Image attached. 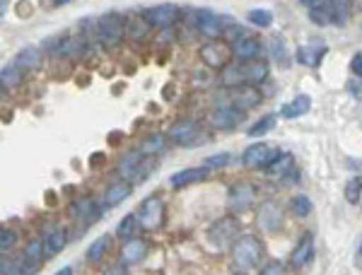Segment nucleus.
<instances>
[{"instance_id": "f257e3e1", "label": "nucleus", "mask_w": 362, "mask_h": 275, "mask_svg": "<svg viewBox=\"0 0 362 275\" xmlns=\"http://www.w3.org/2000/svg\"><path fill=\"white\" fill-rule=\"evenodd\" d=\"M268 78V63L266 61H237L230 63L223 70V85L225 87H244V85H261Z\"/></svg>"}, {"instance_id": "f03ea898", "label": "nucleus", "mask_w": 362, "mask_h": 275, "mask_svg": "<svg viewBox=\"0 0 362 275\" xmlns=\"http://www.w3.org/2000/svg\"><path fill=\"white\" fill-rule=\"evenodd\" d=\"M261 259H264V244L254 234H242L235 247H232V266L242 275L256 271Z\"/></svg>"}, {"instance_id": "7ed1b4c3", "label": "nucleus", "mask_w": 362, "mask_h": 275, "mask_svg": "<svg viewBox=\"0 0 362 275\" xmlns=\"http://www.w3.org/2000/svg\"><path fill=\"white\" fill-rule=\"evenodd\" d=\"M44 256V244L42 239H34L29 242V247L17 254L15 259L8 261V256H3V275H37V271L42 268Z\"/></svg>"}, {"instance_id": "20e7f679", "label": "nucleus", "mask_w": 362, "mask_h": 275, "mask_svg": "<svg viewBox=\"0 0 362 275\" xmlns=\"http://www.w3.org/2000/svg\"><path fill=\"white\" fill-rule=\"evenodd\" d=\"M157 160L153 155H145L143 150H133L124 155L116 165V172H119L121 179L131 181V184H140L143 179H148L150 174L155 172Z\"/></svg>"}, {"instance_id": "39448f33", "label": "nucleus", "mask_w": 362, "mask_h": 275, "mask_svg": "<svg viewBox=\"0 0 362 275\" xmlns=\"http://www.w3.org/2000/svg\"><path fill=\"white\" fill-rule=\"evenodd\" d=\"M239 232H242V227H239L235 215H225V218L215 220L213 225L208 227V242L218 251L232 249L237 244V239L242 237Z\"/></svg>"}, {"instance_id": "423d86ee", "label": "nucleus", "mask_w": 362, "mask_h": 275, "mask_svg": "<svg viewBox=\"0 0 362 275\" xmlns=\"http://www.w3.org/2000/svg\"><path fill=\"white\" fill-rule=\"evenodd\" d=\"M165 201L160 196H148L143 203H140L138 210V222L145 232H157L162 225H165Z\"/></svg>"}, {"instance_id": "0eeeda50", "label": "nucleus", "mask_w": 362, "mask_h": 275, "mask_svg": "<svg viewBox=\"0 0 362 275\" xmlns=\"http://www.w3.org/2000/svg\"><path fill=\"white\" fill-rule=\"evenodd\" d=\"M256 203V189L249 184V181H237V184L230 186L227 191V210L232 215H242Z\"/></svg>"}, {"instance_id": "6e6552de", "label": "nucleus", "mask_w": 362, "mask_h": 275, "mask_svg": "<svg viewBox=\"0 0 362 275\" xmlns=\"http://www.w3.org/2000/svg\"><path fill=\"white\" fill-rule=\"evenodd\" d=\"M186 15L191 17V25L210 39H218L220 34H225V29H227L223 17H218L213 10H186Z\"/></svg>"}, {"instance_id": "1a4fd4ad", "label": "nucleus", "mask_w": 362, "mask_h": 275, "mask_svg": "<svg viewBox=\"0 0 362 275\" xmlns=\"http://www.w3.org/2000/svg\"><path fill=\"white\" fill-rule=\"evenodd\" d=\"M124 34H126V22L119 13H109L97 22V37L102 44L107 46L119 44L124 39Z\"/></svg>"}, {"instance_id": "9d476101", "label": "nucleus", "mask_w": 362, "mask_h": 275, "mask_svg": "<svg viewBox=\"0 0 362 275\" xmlns=\"http://www.w3.org/2000/svg\"><path fill=\"white\" fill-rule=\"evenodd\" d=\"M278 155H280V150L273 148V145L251 143L249 148L242 152V162H244V167H249V169H266Z\"/></svg>"}, {"instance_id": "9b49d317", "label": "nucleus", "mask_w": 362, "mask_h": 275, "mask_svg": "<svg viewBox=\"0 0 362 275\" xmlns=\"http://www.w3.org/2000/svg\"><path fill=\"white\" fill-rule=\"evenodd\" d=\"M242 119H244V111L237 109L235 104H220V107H215L208 114L210 126L218 128V131H232V128L242 124Z\"/></svg>"}, {"instance_id": "f8f14e48", "label": "nucleus", "mask_w": 362, "mask_h": 275, "mask_svg": "<svg viewBox=\"0 0 362 275\" xmlns=\"http://www.w3.org/2000/svg\"><path fill=\"white\" fill-rule=\"evenodd\" d=\"M201 58H203V63H206V66L218 68V70H225L232 63L235 54H232V46H227L225 42H218V39H215V42L203 44Z\"/></svg>"}, {"instance_id": "ddd939ff", "label": "nucleus", "mask_w": 362, "mask_h": 275, "mask_svg": "<svg viewBox=\"0 0 362 275\" xmlns=\"http://www.w3.org/2000/svg\"><path fill=\"white\" fill-rule=\"evenodd\" d=\"M181 10L174 3H160L153 5V8L143 10V20L148 22L150 27H172L174 22L179 20Z\"/></svg>"}, {"instance_id": "4468645a", "label": "nucleus", "mask_w": 362, "mask_h": 275, "mask_svg": "<svg viewBox=\"0 0 362 275\" xmlns=\"http://www.w3.org/2000/svg\"><path fill=\"white\" fill-rule=\"evenodd\" d=\"M167 138L179 145H196L198 138H201V128L194 119H179L177 124L169 126Z\"/></svg>"}, {"instance_id": "2eb2a0df", "label": "nucleus", "mask_w": 362, "mask_h": 275, "mask_svg": "<svg viewBox=\"0 0 362 275\" xmlns=\"http://www.w3.org/2000/svg\"><path fill=\"white\" fill-rule=\"evenodd\" d=\"M70 213H73V218L80 222V227H90V225H95V222L99 220V215H102V208L97 206L95 198L83 196V198H78V201H73V206H70Z\"/></svg>"}, {"instance_id": "dca6fc26", "label": "nucleus", "mask_w": 362, "mask_h": 275, "mask_svg": "<svg viewBox=\"0 0 362 275\" xmlns=\"http://www.w3.org/2000/svg\"><path fill=\"white\" fill-rule=\"evenodd\" d=\"M268 177L276 179V181H295L297 179V165H295V157L293 155H278L276 160L271 162V165L266 167Z\"/></svg>"}, {"instance_id": "f3484780", "label": "nucleus", "mask_w": 362, "mask_h": 275, "mask_svg": "<svg viewBox=\"0 0 362 275\" xmlns=\"http://www.w3.org/2000/svg\"><path fill=\"white\" fill-rule=\"evenodd\" d=\"M259 225H261V230L271 232V234L280 230V225H283V210H280L278 203H273V201L261 203V208H259Z\"/></svg>"}, {"instance_id": "a211bd4d", "label": "nucleus", "mask_w": 362, "mask_h": 275, "mask_svg": "<svg viewBox=\"0 0 362 275\" xmlns=\"http://www.w3.org/2000/svg\"><path fill=\"white\" fill-rule=\"evenodd\" d=\"M42 244H44V256H46V259H54V256L61 254L63 247H66V230H63V227H58V225H49L44 230Z\"/></svg>"}, {"instance_id": "6ab92c4d", "label": "nucleus", "mask_w": 362, "mask_h": 275, "mask_svg": "<svg viewBox=\"0 0 362 275\" xmlns=\"http://www.w3.org/2000/svg\"><path fill=\"white\" fill-rule=\"evenodd\" d=\"M261 102V95L254 85H244V87H232V97H230V104H235L237 109L247 111V109H254L256 104Z\"/></svg>"}, {"instance_id": "aec40b11", "label": "nucleus", "mask_w": 362, "mask_h": 275, "mask_svg": "<svg viewBox=\"0 0 362 275\" xmlns=\"http://www.w3.org/2000/svg\"><path fill=\"white\" fill-rule=\"evenodd\" d=\"M131 191H133V184H131V181H126V179L114 181V184L109 186L107 191H104L102 206H104V208H116L119 203H124L126 198L131 196Z\"/></svg>"}, {"instance_id": "412c9836", "label": "nucleus", "mask_w": 362, "mask_h": 275, "mask_svg": "<svg viewBox=\"0 0 362 275\" xmlns=\"http://www.w3.org/2000/svg\"><path fill=\"white\" fill-rule=\"evenodd\" d=\"M326 44L324 42H309V44H302L300 49H297V61L302 63V66H309V68H317L321 63V58L326 56Z\"/></svg>"}, {"instance_id": "4be33fe9", "label": "nucleus", "mask_w": 362, "mask_h": 275, "mask_svg": "<svg viewBox=\"0 0 362 275\" xmlns=\"http://www.w3.org/2000/svg\"><path fill=\"white\" fill-rule=\"evenodd\" d=\"M312 256H314V234L305 232L300 237V242H297V247L293 249L290 263H293V268H302V266H307V263L312 261Z\"/></svg>"}, {"instance_id": "5701e85b", "label": "nucleus", "mask_w": 362, "mask_h": 275, "mask_svg": "<svg viewBox=\"0 0 362 275\" xmlns=\"http://www.w3.org/2000/svg\"><path fill=\"white\" fill-rule=\"evenodd\" d=\"M232 54L237 61H254L261 56V42L254 37H242L237 42H232Z\"/></svg>"}, {"instance_id": "b1692460", "label": "nucleus", "mask_w": 362, "mask_h": 275, "mask_svg": "<svg viewBox=\"0 0 362 275\" xmlns=\"http://www.w3.org/2000/svg\"><path fill=\"white\" fill-rule=\"evenodd\" d=\"M208 177V169L206 167H189L184 169V172H177L172 179H169V184L174 186V189H184V186L189 184H196V181H203Z\"/></svg>"}, {"instance_id": "393cba45", "label": "nucleus", "mask_w": 362, "mask_h": 275, "mask_svg": "<svg viewBox=\"0 0 362 275\" xmlns=\"http://www.w3.org/2000/svg\"><path fill=\"white\" fill-rule=\"evenodd\" d=\"M145 251H148V244H145L143 239H128L124 244V249H121V263H124V266H133V263L143 261Z\"/></svg>"}, {"instance_id": "a878e982", "label": "nucleus", "mask_w": 362, "mask_h": 275, "mask_svg": "<svg viewBox=\"0 0 362 275\" xmlns=\"http://www.w3.org/2000/svg\"><path fill=\"white\" fill-rule=\"evenodd\" d=\"M309 109H312V99L307 95H300V97H295L293 102L280 107V116H283V119H300V116H305Z\"/></svg>"}, {"instance_id": "bb28decb", "label": "nucleus", "mask_w": 362, "mask_h": 275, "mask_svg": "<svg viewBox=\"0 0 362 275\" xmlns=\"http://www.w3.org/2000/svg\"><path fill=\"white\" fill-rule=\"evenodd\" d=\"M109 249H112V237H109V234H104V237H97L95 242L87 247V254H85L87 263H99V261L104 259V256L109 254Z\"/></svg>"}, {"instance_id": "cd10ccee", "label": "nucleus", "mask_w": 362, "mask_h": 275, "mask_svg": "<svg viewBox=\"0 0 362 275\" xmlns=\"http://www.w3.org/2000/svg\"><path fill=\"white\" fill-rule=\"evenodd\" d=\"M39 61H42V51H39V46H25V49L15 56V66L20 70H34L39 66Z\"/></svg>"}, {"instance_id": "c85d7f7f", "label": "nucleus", "mask_w": 362, "mask_h": 275, "mask_svg": "<svg viewBox=\"0 0 362 275\" xmlns=\"http://www.w3.org/2000/svg\"><path fill=\"white\" fill-rule=\"evenodd\" d=\"M0 78H3V92H8V90H13V87L20 85L22 70L13 63V66H5L3 70H0Z\"/></svg>"}, {"instance_id": "c756f323", "label": "nucleus", "mask_w": 362, "mask_h": 275, "mask_svg": "<svg viewBox=\"0 0 362 275\" xmlns=\"http://www.w3.org/2000/svg\"><path fill=\"white\" fill-rule=\"evenodd\" d=\"M268 49H271L273 61H278V63H283V66H288L290 56H288V49H285V42H283V39H280V37L268 39Z\"/></svg>"}, {"instance_id": "7c9ffc66", "label": "nucleus", "mask_w": 362, "mask_h": 275, "mask_svg": "<svg viewBox=\"0 0 362 275\" xmlns=\"http://www.w3.org/2000/svg\"><path fill=\"white\" fill-rule=\"evenodd\" d=\"M273 128H276V116H273V114H268V116H264V119H261V121H256V124L249 128V138L266 136V133H271Z\"/></svg>"}, {"instance_id": "2f4dec72", "label": "nucleus", "mask_w": 362, "mask_h": 275, "mask_svg": "<svg viewBox=\"0 0 362 275\" xmlns=\"http://www.w3.org/2000/svg\"><path fill=\"white\" fill-rule=\"evenodd\" d=\"M136 225H138V215H126V218L119 222V227H116V237L124 239V242H128V239H133Z\"/></svg>"}, {"instance_id": "473e14b6", "label": "nucleus", "mask_w": 362, "mask_h": 275, "mask_svg": "<svg viewBox=\"0 0 362 275\" xmlns=\"http://www.w3.org/2000/svg\"><path fill=\"white\" fill-rule=\"evenodd\" d=\"M290 210H293V215L297 218H307V215H312V201H309V196H295L293 201H290Z\"/></svg>"}, {"instance_id": "72a5a7b5", "label": "nucleus", "mask_w": 362, "mask_h": 275, "mask_svg": "<svg viewBox=\"0 0 362 275\" xmlns=\"http://www.w3.org/2000/svg\"><path fill=\"white\" fill-rule=\"evenodd\" d=\"M165 143H167V136H162V133H153L150 138H145V143H143V150L145 155H157V152H162V148H165Z\"/></svg>"}, {"instance_id": "f704fd0d", "label": "nucleus", "mask_w": 362, "mask_h": 275, "mask_svg": "<svg viewBox=\"0 0 362 275\" xmlns=\"http://www.w3.org/2000/svg\"><path fill=\"white\" fill-rule=\"evenodd\" d=\"M247 22H251L254 27H261V29H266V27H271V22H273V15L268 13V10H249L247 13Z\"/></svg>"}, {"instance_id": "c9c22d12", "label": "nucleus", "mask_w": 362, "mask_h": 275, "mask_svg": "<svg viewBox=\"0 0 362 275\" xmlns=\"http://www.w3.org/2000/svg\"><path fill=\"white\" fill-rule=\"evenodd\" d=\"M350 17V0H334V25H346Z\"/></svg>"}, {"instance_id": "e433bc0d", "label": "nucleus", "mask_w": 362, "mask_h": 275, "mask_svg": "<svg viewBox=\"0 0 362 275\" xmlns=\"http://www.w3.org/2000/svg\"><path fill=\"white\" fill-rule=\"evenodd\" d=\"M15 242H17V232L3 227V234H0V251H3V256H8V251L15 247Z\"/></svg>"}, {"instance_id": "4c0bfd02", "label": "nucleus", "mask_w": 362, "mask_h": 275, "mask_svg": "<svg viewBox=\"0 0 362 275\" xmlns=\"http://www.w3.org/2000/svg\"><path fill=\"white\" fill-rule=\"evenodd\" d=\"M230 165V155L227 152H223V155H213V157H208L206 160V169H223V167H227Z\"/></svg>"}, {"instance_id": "58836bf2", "label": "nucleus", "mask_w": 362, "mask_h": 275, "mask_svg": "<svg viewBox=\"0 0 362 275\" xmlns=\"http://www.w3.org/2000/svg\"><path fill=\"white\" fill-rule=\"evenodd\" d=\"M307 8V13H314V10H329L334 8V0H300Z\"/></svg>"}, {"instance_id": "ea45409f", "label": "nucleus", "mask_w": 362, "mask_h": 275, "mask_svg": "<svg viewBox=\"0 0 362 275\" xmlns=\"http://www.w3.org/2000/svg\"><path fill=\"white\" fill-rule=\"evenodd\" d=\"M259 275H285V268H283V263H278V261H268L259 271Z\"/></svg>"}, {"instance_id": "a19ab883", "label": "nucleus", "mask_w": 362, "mask_h": 275, "mask_svg": "<svg viewBox=\"0 0 362 275\" xmlns=\"http://www.w3.org/2000/svg\"><path fill=\"white\" fill-rule=\"evenodd\" d=\"M346 196H348V201H350V203H358V198H360V181H358V179H353V181L348 184Z\"/></svg>"}, {"instance_id": "79ce46f5", "label": "nucleus", "mask_w": 362, "mask_h": 275, "mask_svg": "<svg viewBox=\"0 0 362 275\" xmlns=\"http://www.w3.org/2000/svg\"><path fill=\"white\" fill-rule=\"evenodd\" d=\"M350 70H353V73L362 80V51H358V54L353 56V61H350Z\"/></svg>"}, {"instance_id": "37998d69", "label": "nucleus", "mask_w": 362, "mask_h": 275, "mask_svg": "<svg viewBox=\"0 0 362 275\" xmlns=\"http://www.w3.org/2000/svg\"><path fill=\"white\" fill-rule=\"evenodd\" d=\"M126 268H128V266H124V263H116V266H109L102 275H128Z\"/></svg>"}, {"instance_id": "c03bdc74", "label": "nucleus", "mask_w": 362, "mask_h": 275, "mask_svg": "<svg viewBox=\"0 0 362 275\" xmlns=\"http://www.w3.org/2000/svg\"><path fill=\"white\" fill-rule=\"evenodd\" d=\"M353 263H355V268H358V271H362V239L358 242V249H355V259H353Z\"/></svg>"}, {"instance_id": "a18cd8bd", "label": "nucleus", "mask_w": 362, "mask_h": 275, "mask_svg": "<svg viewBox=\"0 0 362 275\" xmlns=\"http://www.w3.org/2000/svg\"><path fill=\"white\" fill-rule=\"evenodd\" d=\"M56 275H73V268L66 266V268H61V271H58Z\"/></svg>"}, {"instance_id": "49530a36", "label": "nucleus", "mask_w": 362, "mask_h": 275, "mask_svg": "<svg viewBox=\"0 0 362 275\" xmlns=\"http://www.w3.org/2000/svg\"><path fill=\"white\" fill-rule=\"evenodd\" d=\"M5 10H8V0H0V15H5Z\"/></svg>"}, {"instance_id": "de8ad7c7", "label": "nucleus", "mask_w": 362, "mask_h": 275, "mask_svg": "<svg viewBox=\"0 0 362 275\" xmlns=\"http://www.w3.org/2000/svg\"><path fill=\"white\" fill-rule=\"evenodd\" d=\"M66 3H70V0H54L56 8H61V5H66Z\"/></svg>"}]
</instances>
